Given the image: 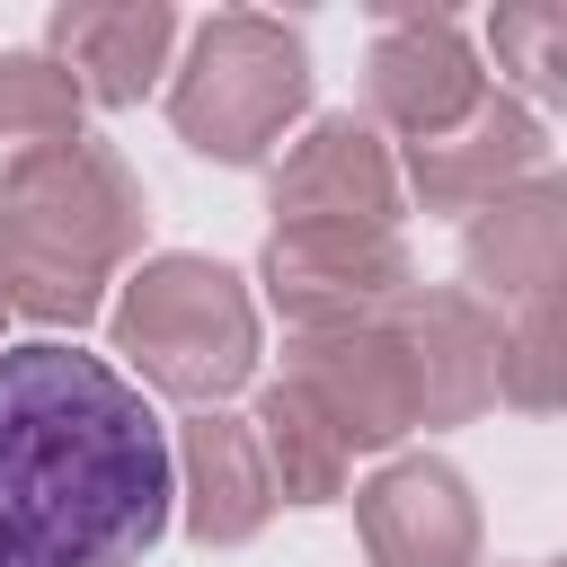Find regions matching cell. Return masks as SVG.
Returning a JSON list of instances; mask_svg holds the SVG:
<instances>
[{"label":"cell","instance_id":"6da1fadb","mask_svg":"<svg viewBox=\"0 0 567 567\" xmlns=\"http://www.w3.org/2000/svg\"><path fill=\"white\" fill-rule=\"evenodd\" d=\"M159 408L97 354L0 346V567H133L168 532Z\"/></svg>","mask_w":567,"mask_h":567}]
</instances>
